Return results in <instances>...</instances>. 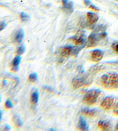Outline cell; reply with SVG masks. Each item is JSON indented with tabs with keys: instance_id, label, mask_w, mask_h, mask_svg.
Segmentation results:
<instances>
[{
	"instance_id": "obj_1",
	"label": "cell",
	"mask_w": 118,
	"mask_h": 131,
	"mask_svg": "<svg viewBox=\"0 0 118 131\" xmlns=\"http://www.w3.org/2000/svg\"><path fill=\"white\" fill-rule=\"evenodd\" d=\"M100 83L102 86L107 89L116 90L118 89V73L109 72L101 76Z\"/></svg>"
},
{
	"instance_id": "obj_2",
	"label": "cell",
	"mask_w": 118,
	"mask_h": 131,
	"mask_svg": "<svg viewBox=\"0 0 118 131\" xmlns=\"http://www.w3.org/2000/svg\"><path fill=\"white\" fill-rule=\"evenodd\" d=\"M103 26L96 28L88 37L87 40V46L88 47L96 46L97 43L107 36V34L103 30Z\"/></svg>"
},
{
	"instance_id": "obj_3",
	"label": "cell",
	"mask_w": 118,
	"mask_h": 131,
	"mask_svg": "<svg viewBox=\"0 0 118 131\" xmlns=\"http://www.w3.org/2000/svg\"><path fill=\"white\" fill-rule=\"evenodd\" d=\"M101 94V91L99 89H93L86 92L84 96L83 102L87 105H93L96 103Z\"/></svg>"
},
{
	"instance_id": "obj_4",
	"label": "cell",
	"mask_w": 118,
	"mask_h": 131,
	"mask_svg": "<svg viewBox=\"0 0 118 131\" xmlns=\"http://www.w3.org/2000/svg\"><path fill=\"white\" fill-rule=\"evenodd\" d=\"M72 40L76 46L84 47L87 43V37L84 31H79L77 34L72 38Z\"/></svg>"
},
{
	"instance_id": "obj_5",
	"label": "cell",
	"mask_w": 118,
	"mask_h": 131,
	"mask_svg": "<svg viewBox=\"0 0 118 131\" xmlns=\"http://www.w3.org/2000/svg\"><path fill=\"white\" fill-rule=\"evenodd\" d=\"M114 103V98L112 96H107L104 99L101 103V107L105 110H110Z\"/></svg>"
},
{
	"instance_id": "obj_6",
	"label": "cell",
	"mask_w": 118,
	"mask_h": 131,
	"mask_svg": "<svg viewBox=\"0 0 118 131\" xmlns=\"http://www.w3.org/2000/svg\"><path fill=\"white\" fill-rule=\"evenodd\" d=\"M87 78L85 77L74 78L72 81V85L75 89H79L87 84Z\"/></svg>"
},
{
	"instance_id": "obj_7",
	"label": "cell",
	"mask_w": 118,
	"mask_h": 131,
	"mask_svg": "<svg viewBox=\"0 0 118 131\" xmlns=\"http://www.w3.org/2000/svg\"><path fill=\"white\" fill-rule=\"evenodd\" d=\"M62 9L67 14H72L74 12L73 3L69 0H62Z\"/></svg>"
},
{
	"instance_id": "obj_8",
	"label": "cell",
	"mask_w": 118,
	"mask_h": 131,
	"mask_svg": "<svg viewBox=\"0 0 118 131\" xmlns=\"http://www.w3.org/2000/svg\"><path fill=\"white\" fill-rule=\"evenodd\" d=\"M99 20V16L96 13L93 12H88L87 13V23L89 26H93Z\"/></svg>"
},
{
	"instance_id": "obj_9",
	"label": "cell",
	"mask_w": 118,
	"mask_h": 131,
	"mask_svg": "<svg viewBox=\"0 0 118 131\" xmlns=\"http://www.w3.org/2000/svg\"><path fill=\"white\" fill-rule=\"evenodd\" d=\"M104 51L101 50L96 49L93 51L91 53V60L93 62H98L102 60L104 56Z\"/></svg>"
},
{
	"instance_id": "obj_10",
	"label": "cell",
	"mask_w": 118,
	"mask_h": 131,
	"mask_svg": "<svg viewBox=\"0 0 118 131\" xmlns=\"http://www.w3.org/2000/svg\"><path fill=\"white\" fill-rule=\"evenodd\" d=\"M31 92L30 97L31 102L34 105H37L39 102V94L38 90L36 89H33Z\"/></svg>"
},
{
	"instance_id": "obj_11",
	"label": "cell",
	"mask_w": 118,
	"mask_h": 131,
	"mask_svg": "<svg viewBox=\"0 0 118 131\" xmlns=\"http://www.w3.org/2000/svg\"><path fill=\"white\" fill-rule=\"evenodd\" d=\"M78 128L81 130H89V126L88 125L87 121H85V119L82 117H80V119H79Z\"/></svg>"
},
{
	"instance_id": "obj_12",
	"label": "cell",
	"mask_w": 118,
	"mask_h": 131,
	"mask_svg": "<svg viewBox=\"0 0 118 131\" xmlns=\"http://www.w3.org/2000/svg\"><path fill=\"white\" fill-rule=\"evenodd\" d=\"M24 37V32L22 28H20L17 31L15 36V40L18 43H21Z\"/></svg>"
},
{
	"instance_id": "obj_13",
	"label": "cell",
	"mask_w": 118,
	"mask_h": 131,
	"mask_svg": "<svg viewBox=\"0 0 118 131\" xmlns=\"http://www.w3.org/2000/svg\"><path fill=\"white\" fill-rule=\"evenodd\" d=\"M22 57L20 56H17L15 57L12 61V71H17L19 68V65L21 61Z\"/></svg>"
},
{
	"instance_id": "obj_14",
	"label": "cell",
	"mask_w": 118,
	"mask_h": 131,
	"mask_svg": "<svg viewBox=\"0 0 118 131\" xmlns=\"http://www.w3.org/2000/svg\"><path fill=\"white\" fill-rule=\"evenodd\" d=\"M98 127L101 130H107L110 128V124L108 121H100L98 123Z\"/></svg>"
},
{
	"instance_id": "obj_15",
	"label": "cell",
	"mask_w": 118,
	"mask_h": 131,
	"mask_svg": "<svg viewBox=\"0 0 118 131\" xmlns=\"http://www.w3.org/2000/svg\"><path fill=\"white\" fill-rule=\"evenodd\" d=\"M82 114L88 117H94L96 116L97 113V110L96 109H90L88 108H85L83 109L81 111Z\"/></svg>"
},
{
	"instance_id": "obj_16",
	"label": "cell",
	"mask_w": 118,
	"mask_h": 131,
	"mask_svg": "<svg viewBox=\"0 0 118 131\" xmlns=\"http://www.w3.org/2000/svg\"><path fill=\"white\" fill-rule=\"evenodd\" d=\"M13 121H14V123L15 125H16L17 127H21L23 125V123H22V120L20 118V117L17 116V115H15L14 117H13Z\"/></svg>"
},
{
	"instance_id": "obj_17",
	"label": "cell",
	"mask_w": 118,
	"mask_h": 131,
	"mask_svg": "<svg viewBox=\"0 0 118 131\" xmlns=\"http://www.w3.org/2000/svg\"><path fill=\"white\" fill-rule=\"evenodd\" d=\"M26 50V46H25V45H22L21 46H20L17 49V51H16L17 55V56L22 55V54H24L25 53Z\"/></svg>"
},
{
	"instance_id": "obj_18",
	"label": "cell",
	"mask_w": 118,
	"mask_h": 131,
	"mask_svg": "<svg viewBox=\"0 0 118 131\" xmlns=\"http://www.w3.org/2000/svg\"><path fill=\"white\" fill-rule=\"evenodd\" d=\"M20 19L22 21H27L30 19V16L25 12H21L20 15Z\"/></svg>"
},
{
	"instance_id": "obj_19",
	"label": "cell",
	"mask_w": 118,
	"mask_h": 131,
	"mask_svg": "<svg viewBox=\"0 0 118 131\" xmlns=\"http://www.w3.org/2000/svg\"><path fill=\"white\" fill-rule=\"evenodd\" d=\"M29 81L30 82H35L38 79V74L36 73H31L30 75L29 76L28 78Z\"/></svg>"
},
{
	"instance_id": "obj_20",
	"label": "cell",
	"mask_w": 118,
	"mask_h": 131,
	"mask_svg": "<svg viewBox=\"0 0 118 131\" xmlns=\"http://www.w3.org/2000/svg\"><path fill=\"white\" fill-rule=\"evenodd\" d=\"M5 106L6 109H12V108L13 107V103L12 102L10 101V99H8V100L6 101V102L5 103Z\"/></svg>"
},
{
	"instance_id": "obj_21",
	"label": "cell",
	"mask_w": 118,
	"mask_h": 131,
	"mask_svg": "<svg viewBox=\"0 0 118 131\" xmlns=\"http://www.w3.org/2000/svg\"><path fill=\"white\" fill-rule=\"evenodd\" d=\"M6 26H7V24H6L5 21H0V32H1V31H3V30H4L6 27Z\"/></svg>"
},
{
	"instance_id": "obj_22",
	"label": "cell",
	"mask_w": 118,
	"mask_h": 131,
	"mask_svg": "<svg viewBox=\"0 0 118 131\" xmlns=\"http://www.w3.org/2000/svg\"><path fill=\"white\" fill-rule=\"evenodd\" d=\"M113 113H114L115 114L117 115V116H118V103H117L115 105L114 107H113Z\"/></svg>"
},
{
	"instance_id": "obj_23",
	"label": "cell",
	"mask_w": 118,
	"mask_h": 131,
	"mask_svg": "<svg viewBox=\"0 0 118 131\" xmlns=\"http://www.w3.org/2000/svg\"><path fill=\"white\" fill-rule=\"evenodd\" d=\"M89 8L90 9H91L92 10H95V11H99V9L97 7H96V6L95 5H93V4H90V5L89 6Z\"/></svg>"
},
{
	"instance_id": "obj_24",
	"label": "cell",
	"mask_w": 118,
	"mask_h": 131,
	"mask_svg": "<svg viewBox=\"0 0 118 131\" xmlns=\"http://www.w3.org/2000/svg\"><path fill=\"white\" fill-rule=\"evenodd\" d=\"M84 4L86 6H89L90 4H92L91 2H90L89 0H84Z\"/></svg>"
},
{
	"instance_id": "obj_25",
	"label": "cell",
	"mask_w": 118,
	"mask_h": 131,
	"mask_svg": "<svg viewBox=\"0 0 118 131\" xmlns=\"http://www.w3.org/2000/svg\"><path fill=\"white\" fill-rule=\"evenodd\" d=\"M114 50H115V51H116L117 53H118V43H117L115 45Z\"/></svg>"
},
{
	"instance_id": "obj_26",
	"label": "cell",
	"mask_w": 118,
	"mask_h": 131,
	"mask_svg": "<svg viewBox=\"0 0 118 131\" xmlns=\"http://www.w3.org/2000/svg\"><path fill=\"white\" fill-rule=\"evenodd\" d=\"M44 89L45 90H47V91H52L51 88L50 87L45 86V87H44Z\"/></svg>"
},
{
	"instance_id": "obj_27",
	"label": "cell",
	"mask_w": 118,
	"mask_h": 131,
	"mask_svg": "<svg viewBox=\"0 0 118 131\" xmlns=\"http://www.w3.org/2000/svg\"><path fill=\"white\" fill-rule=\"evenodd\" d=\"M10 129H11V128H10V126L9 125H6L5 126V130H10Z\"/></svg>"
},
{
	"instance_id": "obj_28",
	"label": "cell",
	"mask_w": 118,
	"mask_h": 131,
	"mask_svg": "<svg viewBox=\"0 0 118 131\" xmlns=\"http://www.w3.org/2000/svg\"><path fill=\"white\" fill-rule=\"evenodd\" d=\"M2 118H3V112L0 110V122L1 121Z\"/></svg>"
},
{
	"instance_id": "obj_29",
	"label": "cell",
	"mask_w": 118,
	"mask_h": 131,
	"mask_svg": "<svg viewBox=\"0 0 118 131\" xmlns=\"http://www.w3.org/2000/svg\"><path fill=\"white\" fill-rule=\"evenodd\" d=\"M115 130H118V123H117L116 125V126H115Z\"/></svg>"
},
{
	"instance_id": "obj_30",
	"label": "cell",
	"mask_w": 118,
	"mask_h": 131,
	"mask_svg": "<svg viewBox=\"0 0 118 131\" xmlns=\"http://www.w3.org/2000/svg\"><path fill=\"white\" fill-rule=\"evenodd\" d=\"M1 95H0V103H1Z\"/></svg>"
},
{
	"instance_id": "obj_31",
	"label": "cell",
	"mask_w": 118,
	"mask_h": 131,
	"mask_svg": "<svg viewBox=\"0 0 118 131\" xmlns=\"http://www.w3.org/2000/svg\"><path fill=\"white\" fill-rule=\"evenodd\" d=\"M115 1H118V0H115Z\"/></svg>"
}]
</instances>
